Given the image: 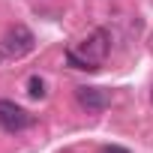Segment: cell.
<instances>
[{"label":"cell","mask_w":153,"mask_h":153,"mask_svg":"<svg viewBox=\"0 0 153 153\" xmlns=\"http://www.w3.org/2000/svg\"><path fill=\"white\" fill-rule=\"evenodd\" d=\"M33 45H36V36L30 33V27H24V24H15V27H9L6 30V39H3V51L9 54V57H24V54H30L33 51Z\"/></svg>","instance_id":"obj_1"},{"label":"cell","mask_w":153,"mask_h":153,"mask_svg":"<svg viewBox=\"0 0 153 153\" xmlns=\"http://www.w3.org/2000/svg\"><path fill=\"white\" fill-rule=\"evenodd\" d=\"M30 126V114L15 105L12 99H0V129H6V132H21Z\"/></svg>","instance_id":"obj_2"},{"label":"cell","mask_w":153,"mask_h":153,"mask_svg":"<svg viewBox=\"0 0 153 153\" xmlns=\"http://www.w3.org/2000/svg\"><path fill=\"white\" fill-rule=\"evenodd\" d=\"M108 48H111V36H108V30H93L84 42H81V51H84V57L90 60V63H99V60H105V54H108Z\"/></svg>","instance_id":"obj_3"},{"label":"cell","mask_w":153,"mask_h":153,"mask_svg":"<svg viewBox=\"0 0 153 153\" xmlns=\"http://www.w3.org/2000/svg\"><path fill=\"white\" fill-rule=\"evenodd\" d=\"M75 99H78V105L81 108H87V111H105L108 108V102H111V96L102 90V87H75Z\"/></svg>","instance_id":"obj_4"},{"label":"cell","mask_w":153,"mask_h":153,"mask_svg":"<svg viewBox=\"0 0 153 153\" xmlns=\"http://www.w3.org/2000/svg\"><path fill=\"white\" fill-rule=\"evenodd\" d=\"M66 63H69L72 69H81V72H96V69H99L96 63H90L87 57H81L75 48H69V51H66Z\"/></svg>","instance_id":"obj_5"},{"label":"cell","mask_w":153,"mask_h":153,"mask_svg":"<svg viewBox=\"0 0 153 153\" xmlns=\"http://www.w3.org/2000/svg\"><path fill=\"white\" fill-rule=\"evenodd\" d=\"M27 93L33 96V99H42L48 90H45V81L39 78V75H30V81H27Z\"/></svg>","instance_id":"obj_6"},{"label":"cell","mask_w":153,"mask_h":153,"mask_svg":"<svg viewBox=\"0 0 153 153\" xmlns=\"http://www.w3.org/2000/svg\"><path fill=\"white\" fill-rule=\"evenodd\" d=\"M102 153H129V150H126V147H117V144H111V147H105Z\"/></svg>","instance_id":"obj_7"},{"label":"cell","mask_w":153,"mask_h":153,"mask_svg":"<svg viewBox=\"0 0 153 153\" xmlns=\"http://www.w3.org/2000/svg\"><path fill=\"white\" fill-rule=\"evenodd\" d=\"M0 63H3V51H0Z\"/></svg>","instance_id":"obj_8"},{"label":"cell","mask_w":153,"mask_h":153,"mask_svg":"<svg viewBox=\"0 0 153 153\" xmlns=\"http://www.w3.org/2000/svg\"><path fill=\"white\" fill-rule=\"evenodd\" d=\"M150 102H153V93H150Z\"/></svg>","instance_id":"obj_9"}]
</instances>
